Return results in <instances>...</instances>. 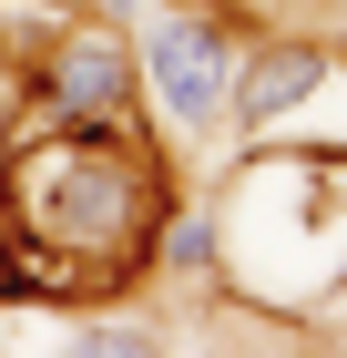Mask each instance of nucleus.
I'll return each mask as SVG.
<instances>
[{"instance_id":"obj_1","label":"nucleus","mask_w":347,"mask_h":358,"mask_svg":"<svg viewBox=\"0 0 347 358\" xmlns=\"http://www.w3.org/2000/svg\"><path fill=\"white\" fill-rule=\"evenodd\" d=\"M163 225V164L133 134H72L21 143V164L0 185V276L21 297L61 287H112L143 266V236Z\"/></svg>"},{"instance_id":"obj_2","label":"nucleus","mask_w":347,"mask_h":358,"mask_svg":"<svg viewBox=\"0 0 347 358\" xmlns=\"http://www.w3.org/2000/svg\"><path fill=\"white\" fill-rule=\"evenodd\" d=\"M235 62H245V52H235V31L214 21V10H154L133 72H143V92H154L163 134L205 143L214 123H225V103H235Z\"/></svg>"},{"instance_id":"obj_3","label":"nucleus","mask_w":347,"mask_h":358,"mask_svg":"<svg viewBox=\"0 0 347 358\" xmlns=\"http://www.w3.org/2000/svg\"><path fill=\"white\" fill-rule=\"evenodd\" d=\"M31 92H41V123H72V134H133V41L112 21H72L41 52V72H31Z\"/></svg>"},{"instance_id":"obj_4","label":"nucleus","mask_w":347,"mask_h":358,"mask_svg":"<svg viewBox=\"0 0 347 358\" xmlns=\"http://www.w3.org/2000/svg\"><path fill=\"white\" fill-rule=\"evenodd\" d=\"M327 92H347V62L337 52H317V41H266L256 62H235V103L225 113H235L256 143H276L286 113L296 103H327Z\"/></svg>"},{"instance_id":"obj_6","label":"nucleus","mask_w":347,"mask_h":358,"mask_svg":"<svg viewBox=\"0 0 347 358\" xmlns=\"http://www.w3.org/2000/svg\"><path fill=\"white\" fill-rule=\"evenodd\" d=\"M52 10H72V0H52Z\"/></svg>"},{"instance_id":"obj_5","label":"nucleus","mask_w":347,"mask_h":358,"mask_svg":"<svg viewBox=\"0 0 347 358\" xmlns=\"http://www.w3.org/2000/svg\"><path fill=\"white\" fill-rule=\"evenodd\" d=\"M52 358H174V348H163V328H143V317H72Z\"/></svg>"}]
</instances>
